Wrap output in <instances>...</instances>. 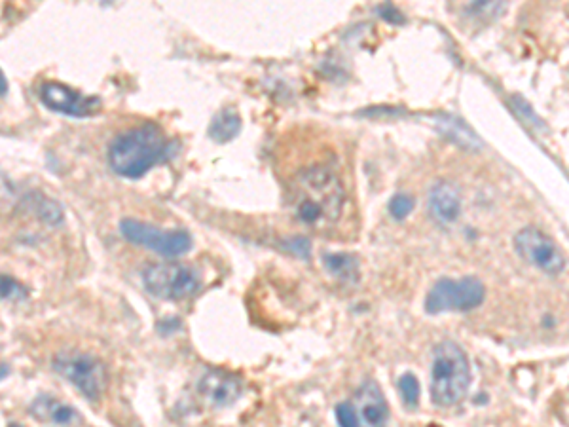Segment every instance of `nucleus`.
I'll use <instances>...</instances> for the list:
<instances>
[{
  "mask_svg": "<svg viewBox=\"0 0 569 427\" xmlns=\"http://www.w3.org/2000/svg\"><path fill=\"white\" fill-rule=\"evenodd\" d=\"M486 298V287L475 276L461 279L442 278L431 287L425 298V312L439 316L446 312H471Z\"/></svg>",
  "mask_w": 569,
  "mask_h": 427,
  "instance_id": "5",
  "label": "nucleus"
},
{
  "mask_svg": "<svg viewBox=\"0 0 569 427\" xmlns=\"http://www.w3.org/2000/svg\"><path fill=\"white\" fill-rule=\"evenodd\" d=\"M437 126L442 135H446L452 143L459 145L461 149L480 150L482 141L475 131L471 130L463 120L454 118L450 114H439L437 116Z\"/></svg>",
  "mask_w": 569,
  "mask_h": 427,
  "instance_id": "14",
  "label": "nucleus"
},
{
  "mask_svg": "<svg viewBox=\"0 0 569 427\" xmlns=\"http://www.w3.org/2000/svg\"><path fill=\"white\" fill-rule=\"evenodd\" d=\"M120 232L128 242L147 247L162 257H183L192 249V236L186 230H162L152 224L124 219Z\"/></svg>",
  "mask_w": 569,
  "mask_h": 427,
  "instance_id": "8",
  "label": "nucleus"
},
{
  "mask_svg": "<svg viewBox=\"0 0 569 427\" xmlns=\"http://www.w3.org/2000/svg\"><path fill=\"white\" fill-rule=\"evenodd\" d=\"M471 386V363L463 348L444 340L435 352L431 363V384L429 395L435 407L450 409L456 407L459 401L467 395Z\"/></svg>",
  "mask_w": 569,
  "mask_h": 427,
  "instance_id": "3",
  "label": "nucleus"
},
{
  "mask_svg": "<svg viewBox=\"0 0 569 427\" xmlns=\"http://www.w3.org/2000/svg\"><path fill=\"white\" fill-rule=\"evenodd\" d=\"M27 297H29V291H27V287H23L19 283L18 279L0 274V298L18 302V300H25Z\"/></svg>",
  "mask_w": 569,
  "mask_h": 427,
  "instance_id": "18",
  "label": "nucleus"
},
{
  "mask_svg": "<svg viewBox=\"0 0 569 427\" xmlns=\"http://www.w3.org/2000/svg\"><path fill=\"white\" fill-rule=\"evenodd\" d=\"M514 251L520 259L547 276H560L566 270V255L558 243L535 226H526L514 236Z\"/></svg>",
  "mask_w": 569,
  "mask_h": 427,
  "instance_id": "7",
  "label": "nucleus"
},
{
  "mask_svg": "<svg viewBox=\"0 0 569 427\" xmlns=\"http://www.w3.org/2000/svg\"><path fill=\"white\" fill-rule=\"evenodd\" d=\"M378 14H380L382 18H386L387 21H391V23H404L403 16L399 14V10H397L393 4L380 6V8H378Z\"/></svg>",
  "mask_w": 569,
  "mask_h": 427,
  "instance_id": "21",
  "label": "nucleus"
},
{
  "mask_svg": "<svg viewBox=\"0 0 569 427\" xmlns=\"http://www.w3.org/2000/svg\"><path fill=\"white\" fill-rule=\"evenodd\" d=\"M54 371L71 382L86 399L99 401L107 388L105 365L84 352H61L54 357Z\"/></svg>",
  "mask_w": 569,
  "mask_h": 427,
  "instance_id": "6",
  "label": "nucleus"
},
{
  "mask_svg": "<svg viewBox=\"0 0 569 427\" xmlns=\"http://www.w3.org/2000/svg\"><path fill=\"white\" fill-rule=\"evenodd\" d=\"M38 95L46 109L74 118L95 116L103 109V101L99 97L84 95L59 82H44L38 90Z\"/></svg>",
  "mask_w": 569,
  "mask_h": 427,
  "instance_id": "9",
  "label": "nucleus"
},
{
  "mask_svg": "<svg viewBox=\"0 0 569 427\" xmlns=\"http://www.w3.org/2000/svg\"><path fill=\"white\" fill-rule=\"evenodd\" d=\"M397 388H399V395L403 399L404 407L410 410L418 409L422 388H420L418 378L412 372H404L397 382Z\"/></svg>",
  "mask_w": 569,
  "mask_h": 427,
  "instance_id": "17",
  "label": "nucleus"
},
{
  "mask_svg": "<svg viewBox=\"0 0 569 427\" xmlns=\"http://www.w3.org/2000/svg\"><path fill=\"white\" fill-rule=\"evenodd\" d=\"M414 209V198L408 194H395L389 202V213L393 215V219L404 221Z\"/></svg>",
  "mask_w": 569,
  "mask_h": 427,
  "instance_id": "19",
  "label": "nucleus"
},
{
  "mask_svg": "<svg viewBox=\"0 0 569 427\" xmlns=\"http://www.w3.org/2000/svg\"><path fill=\"white\" fill-rule=\"evenodd\" d=\"M359 399V418L367 427H386L389 420V407L380 386L372 380L365 382L357 391Z\"/></svg>",
  "mask_w": 569,
  "mask_h": 427,
  "instance_id": "12",
  "label": "nucleus"
},
{
  "mask_svg": "<svg viewBox=\"0 0 569 427\" xmlns=\"http://www.w3.org/2000/svg\"><path fill=\"white\" fill-rule=\"evenodd\" d=\"M175 152L177 143L171 141L160 126L148 122L118 135L112 141L109 166L122 177L139 179L154 166L169 160Z\"/></svg>",
  "mask_w": 569,
  "mask_h": 427,
  "instance_id": "2",
  "label": "nucleus"
},
{
  "mask_svg": "<svg viewBox=\"0 0 569 427\" xmlns=\"http://www.w3.org/2000/svg\"><path fill=\"white\" fill-rule=\"evenodd\" d=\"M334 414H336L338 427H361L359 412L351 403H338L334 409Z\"/></svg>",
  "mask_w": 569,
  "mask_h": 427,
  "instance_id": "20",
  "label": "nucleus"
},
{
  "mask_svg": "<svg viewBox=\"0 0 569 427\" xmlns=\"http://www.w3.org/2000/svg\"><path fill=\"white\" fill-rule=\"evenodd\" d=\"M198 393L211 407L226 409L232 407L241 397L243 380L234 372H205L198 382Z\"/></svg>",
  "mask_w": 569,
  "mask_h": 427,
  "instance_id": "10",
  "label": "nucleus"
},
{
  "mask_svg": "<svg viewBox=\"0 0 569 427\" xmlns=\"http://www.w3.org/2000/svg\"><path fill=\"white\" fill-rule=\"evenodd\" d=\"M143 285L152 297L160 300H186L202 287L200 274L183 262H156L143 272Z\"/></svg>",
  "mask_w": 569,
  "mask_h": 427,
  "instance_id": "4",
  "label": "nucleus"
},
{
  "mask_svg": "<svg viewBox=\"0 0 569 427\" xmlns=\"http://www.w3.org/2000/svg\"><path fill=\"white\" fill-rule=\"evenodd\" d=\"M31 414L40 422H48V424H56V426H69L78 420V414L73 407L63 405L61 401H57L50 395L37 397L31 405Z\"/></svg>",
  "mask_w": 569,
  "mask_h": 427,
  "instance_id": "13",
  "label": "nucleus"
},
{
  "mask_svg": "<svg viewBox=\"0 0 569 427\" xmlns=\"http://www.w3.org/2000/svg\"><path fill=\"white\" fill-rule=\"evenodd\" d=\"M327 272L346 283H355L359 279V260L348 253H332L323 259Z\"/></svg>",
  "mask_w": 569,
  "mask_h": 427,
  "instance_id": "16",
  "label": "nucleus"
},
{
  "mask_svg": "<svg viewBox=\"0 0 569 427\" xmlns=\"http://www.w3.org/2000/svg\"><path fill=\"white\" fill-rule=\"evenodd\" d=\"M8 93V82L4 78V73L0 71V95H6Z\"/></svg>",
  "mask_w": 569,
  "mask_h": 427,
  "instance_id": "22",
  "label": "nucleus"
},
{
  "mask_svg": "<svg viewBox=\"0 0 569 427\" xmlns=\"http://www.w3.org/2000/svg\"><path fill=\"white\" fill-rule=\"evenodd\" d=\"M243 128V120L236 109H222L217 112L209 126V137L215 143H228L236 139Z\"/></svg>",
  "mask_w": 569,
  "mask_h": 427,
  "instance_id": "15",
  "label": "nucleus"
},
{
  "mask_svg": "<svg viewBox=\"0 0 569 427\" xmlns=\"http://www.w3.org/2000/svg\"><path fill=\"white\" fill-rule=\"evenodd\" d=\"M429 213L439 224L456 223L461 215V192L450 181H439L429 190Z\"/></svg>",
  "mask_w": 569,
  "mask_h": 427,
  "instance_id": "11",
  "label": "nucleus"
},
{
  "mask_svg": "<svg viewBox=\"0 0 569 427\" xmlns=\"http://www.w3.org/2000/svg\"><path fill=\"white\" fill-rule=\"evenodd\" d=\"M346 204L340 177L325 166L306 169L293 186L294 217L306 226L336 223Z\"/></svg>",
  "mask_w": 569,
  "mask_h": 427,
  "instance_id": "1",
  "label": "nucleus"
}]
</instances>
